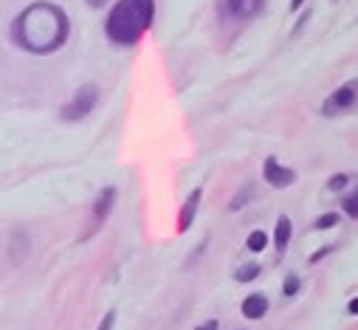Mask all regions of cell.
Segmentation results:
<instances>
[{
    "instance_id": "cell-10",
    "label": "cell",
    "mask_w": 358,
    "mask_h": 330,
    "mask_svg": "<svg viewBox=\"0 0 358 330\" xmlns=\"http://www.w3.org/2000/svg\"><path fill=\"white\" fill-rule=\"evenodd\" d=\"M291 237H294V223H291L288 215H282V217L277 220V226H274V249H277V252H285L288 243H291Z\"/></svg>"
},
{
    "instance_id": "cell-1",
    "label": "cell",
    "mask_w": 358,
    "mask_h": 330,
    "mask_svg": "<svg viewBox=\"0 0 358 330\" xmlns=\"http://www.w3.org/2000/svg\"><path fill=\"white\" fill-rule=\"evenodd\" d=\"M71 37V20L65 9L48 0H37V3L26 6L9 26V40L26 51V54H54L59 51Z\"/></svg>"
},
{
    "instance_id": "cell-2",
    "label": "cell",
    "mask_w": 358,
    "mask_h": 330,
    "mask_svg": "<svg viewBox=\"0 0 358 330\" xmlns=\"http://www.w3.org/2000/svg\"><path fill=\"white\" fill-rule=\"evenodd\" d=\"M155 20V0H119L105 20V34L122 48H133Z\"/></svg>"
},
{
    "instance_id": "cell-5",
    "label": "cell",
    "mask_w": 358,
    "mask_h": 330,
    "mask_svg": "<svg viewBox=\"0 0 358 330\" xmlns=\"http://www.w3.org/2000/svg\"><path fill=\"white\" fill-rule=\"evenodd\" d=\"M265 0H220V15L234 23H248L262 15Z\"/></svg>"
},
{
    "instance_id": "cell-14",
    "label": "cell",
    "mask_w": 358,
    "mask_h": 330,
    "mask_svg": "<svg viewBox=\"0 0 358 330\" xmlns=\"http://www.w3.org/2000/svg\"><path fill=\"white\" fill-rule=\"evenodd\" d=\"M299 288H302V280H299V274H288L285 277V282H282V296H296L299 294Z\"/></svg>"
},
{
    "instance_id": "cell-16",
    "label": "cell",
    "mask_w": 358,
    "mask_h": 330,
    "mask_svg": "<svg viewBox=\"0 0 358 330\" xmlns=\"http://www.w3.org/2000/svg\"><path fill=\"white\" fill-rule=\"evenodd\" d=\"M341 206H344V215H347V217H358V195H355V192H350V195L341 201Z\"/></svg>"
},
{
    "instance_id": "cell-19",
    "label": "cell",
    "mask_w": 358,
    "mask_h": 330,
    "mask_svg": "<svg viewBox=\"0 0 358 330\" xmlns=\"http://www.w3.org/2000/svg\"><path fill=\"white\" fill-rule=\"evenodd\" d=\"M347 313H350V316L358 313V299H350V302H347Z\"/></svg>"
},
{
    "instance_id": "cell-6",
    "label": "cell",
    "mask_w": 358,
    "mask_h": 330,
    "mask_svg": "<svg viewBox=\"0 0 358 330\" xmlns=\"http://www.w3.org/2000/svg\"><path fill=\"white\" fill-rule=\"evenodd\" d=\"M262 178L271 184L274 189H288V187L296 184V170H291V167H285V164H280L274 155H268V158L262 161Z\"/></svg>"
},
{
    "instance_id": "cell-11",
    "label": "cell",
    "mask_w": 358,
    "mask_h": 330,
    "mask_svg": "<svg viewBox=\"0 0 358 330\" xmlns=\"http://www.w3.org/2000/svg\"><path fill=\"white\" fill-rule=\"evenodd\" d=\"M265 245H268V234H265L262 229L251 231V234H248V240H245V249H248V252H254V254L265 252Z\"/></svg>"
},
{
    "instance_id": "cell-7",
    "label": "cell",
    "mask_w": 358,
    "mask_h": 330,
    "mask_svg": "<svg viewBox=\"0 0 358 330\" xmlns=\"http://www.w3.org/2000/svg\"><path fill=\"white\" fill-rule=\"evenodd\" d=\"M201 201H203V187H195L187 201L181 203V212H178V234H184L192 229L195 217H198V209H201Z\"/></svg>"
},
{
    "instance_id": "cell-21",
    "label": "cell",
    "mask_w": 358,
    "mask_h": 330,
    "mask_svg": "<svg viewBox=\"0 0 358 330\" xmlns=\"http://www.w3.org/2000/svg\"><path fill=\"white\" fill-rule=\"evenodd\" d=\"M85 3H87V6H91V9H102V6L108 3V0H85Z\"/></svg>"
},
{
    "instance_id": "cell-4",
    "label": "cell",
    "mask_w": 358,
    "mask_h": 330,
    "mask_svg": "<svg viewBox=\"0 0 358 330\" xmlns=\"http://www.w3.org/2000/svg\"><path fill=\"white\" fill-rule=\"evenodd\" d=\"M355 99H358V82L350 79V82H344L341 88H336V91L322 102V116L336 119V116H341V113H350V110L355 108Z\"/></svg>"
},
{
    "instance_id": "cell-20",
    "label": "cell",
    "mask_w": 358,
    "mask_h": 330,
    "mask_svg": "<svg viewBox=\"0 0 358 330\" xmlns=\"http://www.w3.org/2000/svg\"><path fill=\"white\" fill-rule=\"evenodd\" d=\"M113 322H116V313H108V316L102 319V324H99V327H113Z\"/></svg>"
},
{
    "instance_id": "cell-9",
    "label": "cell",
    "mask_w": 358,
    "mask_h": 330,
    "mask_svg": "<svg viewBox=\"0 0 358 330\" xmlns=\"http://www.w3.org/2000/svg\"><path fill=\"white\" fill-rule=\"evenodd\" d=\"M240 310H243V316H245V319L257 322V319H262V316L268 313V296H265V294H251V296H245V299H243Z\"/></svg>"
},
{
    "instance_id": "cell-3",
    "label": "cell",
    "mask_w": 358,
    "mask_h": 330,
    "mask_svg": "<svg viewBox=\"0 0 358 330\" xmlns=\"http://www.w3.org/2000/svg\"><path fill=\"white\" fill-rule=\"evenodd\" d=\"M99 105V88L96 85H79L76 94L59 108L62 122H82L85 116H91V110Z\"/></svg>"
},
{
    "instance_id": "cell-22",
    "label": "cell",
    "mask_w": 358,
    "mask_h": 330,
    "mask_svg": "<svg viewBox=\"0 0 358 330\" xmlns=\"http://www.w3.org/2000/svg\"><path fill=\"white\" fill-rule=\"evenodd\" d=\"M305 6V0H291V12H299Z\"/></svg>"
},
{
    "instance_id": "cell-18",
    "label": "cell",
    "mask_w": 358,
    "mask_h": 330,
    "mask_svg": "<svg viewBox=\"0 0 358 330\" xmlns=\"http://www.w3.org/2000/svg\"><path fill=\"white\" fill-rule=\"evenodd\" d=\"M330 252H333V245H324V249H319V252H316V254L310 257V263H319V260H324V257H327Z\"/></svg>"
},
{
    "instance_id": "cell-15",
    "label": "cell",
    "mask_w": 358,
    "mask_h": 330,
    "mask_svg": "<svg viewBox=\"0 0 358 330\" xmlns=\"http://www.w3.org/2000/svg\"><path fill=\"white\" fill-rule=\"evenodd\" d=\"M257 277H259V266H257V263L243 266V268H237V274H234L237 282H251V280H257Z\"/></svg>"
},
{
    "instance_id": "cell-8",
    "label": "cell",
    "mask_w": 358,
    "mask_h": 330,
    "mask_svg": "<svg viewBox=\"0 0 358 330\" xmlns=\"http://www.w3.org/2000/svg\"><path fill=\"white\" fill-rule=\"evenodd\" d=\"M116 198H119V189H116V187H105V189L96 195L94 209H91V215H94V229H91V234H94L99 226H105V220L110 217V212H113V206H116Z\"/></svg>"
},
{
    "instance_id": "cell-17",
    "label": "cell",
    "mask_w": 358,
    "mask_h": 330,
    "mask_svg": "<svg viewBox=\"0 0 358 330\" xmlns=\"http://www.w3.org/2000/svg\"><path fill=\"white\" fill-rule=\"evenodd\" d=\"M347 184H350V175H344V173H341V175H330V178H327V189H330V192H341Z\"/></svg>"
},
{
    "instance_id": "cell-12",
    "label": "cell",
    "mask_w": 358,
    "mask_h": 330,
    "mask_svg": "<svg viewBox=\"0 0 358 330\" xmlns=\"http://www.w3.org/2000/svg\"><path fill=\"white\" fill-rule=\"evenodd\" d=\"M338 220H341L338 212H324V215H319V217L313 220V229H316V231H327V229H336Z\"/></svg>"
},
{
    "instance_id": "cell-23",
    "label": "cell",
    "mask_w": 358,
    "mask_h": 330,
    "mask_svg": "<svg viewBox=\"0 0 358 330\" xmlns=\"http://www.w3.org/2000/svg\"><path fill=\"white\" fill-rule=\"evenodd\" d=\"M330 3H336V0H330Z\"/></svg>"
},
{
    "instance_id": "cell-13",
    "label": "cell",
    "mask_w": 358,
    "mask_h": 330,
    "mask_svg": "<svg viewBox=\"0 0 358 330\" xmlns=\"http://www.w3.org/2000/svg\"><path fill=\"white\" fill-rule=\"evenodd\" d=\"M251 195H254V187H251V184H245V187H240V192H237V195L231 198V206H229V209H231V212H237V209H243V203H245V201H251Z\"/></svg>"
}]
</instances>
